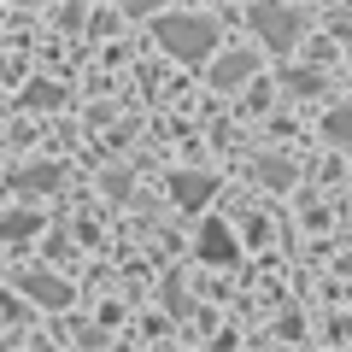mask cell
Here are the masks:
<instances>
[{
  "instance_id": "1",
  "label": "cell",
  "mask_w": 352,
  "mask_h": 352,
  "mask_svg": "<svg viewBox=\"0 0 352 352\" xmlns=\"http://www.w3.org/2000/svg\"><path fill=\"white\" fill-rule=\"evenodd\" d=\"M159 47L176 53L182 65H200L217 47V24L212 18H159Z\"/></svg>"
},
{
  "instance_id": "2",
  "label": "cell",
  "mask_w": 352,
  "mask_h": 352,
  "mask_svg": "<svg viewBox=\"0 0 352 352\" xmlns=\"http://www.w3.org/2000/svg\"><path fill=\"white\" fill-rule=\"evenodd\" d=\"M252 30H258L270 47H294V36H300V12H288V6H276V0H258V6H252Z\"/></svg>"
},
{
  "instance_id": "3",
  "label": "cell",
  "mask_w": 352,
  "mask_h": 352,
  "mask_svg": "<svg viewBox=\"0 0 352 352\" xmlns=\"http://www.w3.org/2000/svg\"><path fill=\"white\" fill-rule=\"evenodd\" d=\"M194 247H200L206 264H235L241 258V241H235V229H229V223H206Z\"/></svg>"
},
{
  "instance_id": "4",
  "label": "cell",
  "mask_w": 352,
  "mask_h": 352,
  "mask_svg": "<svg viewBox=\"0 0 352 352\" xmlns=\"http://www.w3.org/2000/svg\"><path fill=\"white\" fill-rule=\"evenodd\" d=\"M252 71H258V53H252V47H235V53H223V59L212 65V82H217V88H241Z\"/></svg>"
},
{
  "instance_id": "5",
  "label": "cell",
  "mask_w": 352,
  "mask_h": 352,
  "mask_svg": "<svg viewBox=\"0 0 352 352\" xmlns=\"http://www.w3.org/2000/svg\"><path fill=\"white\" fill-rule=\"evenodd\" d=\"M212 176H200V170H176L170 176V194H176V206H182V212H194V206H206L212 200Z\"/></svg>"
},
{
  "instance_id": "6",
  "label": "cell",
  "mask_w": 352,
  "mask_h": 352,
  "mask_svg": "<svg viewBox=\"0 0 352 352\" xmlns=\"http://www.w3.org/2000/svg\"><path fill=\"white\" fill-rule=\"evenodd\" d=\"M24 294H30V300H41V305H53V311L71 305V288H65L53 270H24Z\"/></svg>"
},
{
  "instance_id": "7",
  "label": "cell",
  "mask_w": 352,
  "mask_h": 352,
  "mask_svg": "<svg viewBox=\"0 0 352 352\" xmlns=\"http://www.w3.org/2000/svg\"><path fill=\"white\" fill-rule=\"evenodd\" d=\"M323 135L335 141V147H346V153H352V100H346V106H335V112L323 118Z\"/></svg>"
},
{
  "instance_id": "8",
  "label": "cell",
  "mask_w": 352,
  "mask_h": 352,
  "mask_svg": "<svg viewBox=\"0 0 352 352\" xmlns=\"http://www.w3.org/2000/svg\"><path fill=\"white\" fill-rule=\"evenodd\" d=\"M53 182H59V164H36V170L18 176V188H24V194H53Z\"/></svg>"
},
{
  "instance_id": "9",
  "label": "cell",
  "mask_w": 352,
  "mask_h": 352,
  "mask_svg": "<svg viewBox=\"0 0 352 352\" xmlns=\"http://www.w3.org/2000/svg\"><path fill=\"white\" fill-rule=\"evenodd\" d=\"M258 176L270 182V188H288V182H294V164H288V159H264V164H258Z\"/></svg>"
},
{
  "instance_id": "10",
  "label": "cell",
  "mask_w": 352,
  "mask_h": 352,
  "mask_svg": "<svg viewBox=\"0 0 352 352\" xmlns=\"http://www.w3.org/2000/svg\"><path fill=\"white\" fill-rule=\"evenodd\" d=\"M30 229H36V217H30V212H12V217H0V235H6V241H24Z\"/></svg>"
},
{
  "instance_id": "11",
  "label": "cell",
  "mask_w": 352,
  "mask_h": 352,
  "mask_svg": "<svg viewBox=\"0 0 352 352\" xmlns=\"http://www.w3.org/2000/svg\"><path fill=\"white\" fill-rule=\"evenodd\" d=\"M340 270H346V276H352V252H346V258H340Z\"/></svg>"
}]
</instances>
